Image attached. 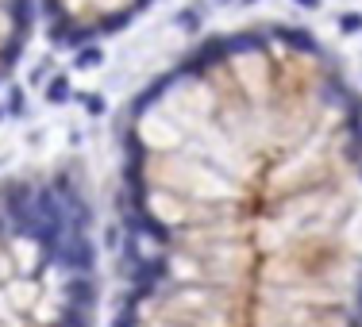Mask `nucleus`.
<instances>
[{
    "mask_svg": "<svg viewBox=\"0 0 362 327\" xmlns=\"http://www.w3.org/2000/svg\"><path fill=\"white\" fill-rule=\"evenodd\" d=\"M124 289L108 327H362V81L320 38H205L120 143Z\"/></svg>",
    "mask_w": 362,
    "mask_h": 327,
    "instance_id": "f257e3e1",
    "label": "nucleus"
},
{
    "mask_svg": "<svg viewBox=\"0 0 362 327\" xmlns=\"http://www.w3.org/2000/svg\"><path fill=\"white\" fill-rule=\"evenodd\" d=\"M97 216L81 170L0 181V327H97Z\"/></svg>",
    "mask_w": 362,
    "mask_h": 327,
    "instance_id": "f03ea898",
    "label": "nucleus"
},
{
    "mask_svg": "<svg viewBox=\"0 0 362 327\" xmlns=\"http://www.w3.org/2000/svg\"><path fill=\"white\" fill-rule=\"evenodd\" d=\"M147 4L150 0H0V81L16 69L39 23L58 43H97L128 27Z\"/></svg>",
    "mask_w": 362,
    "mask_h": 327,
    "instance_id": "7ed1b4c3",
    "label": "nucleus"
}]
</instances>
